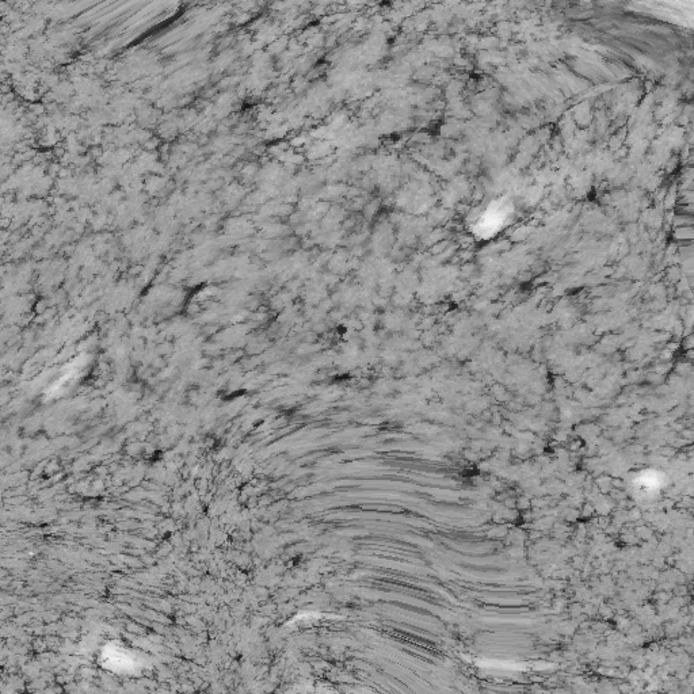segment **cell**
Returning <instances> with one entry per match:
<instances>
[{
	"instance_id": "obj_1",
	"label": "cell",
	"mask_w": 694,
	"mask_h": 694,
	"mask_svg": "<svg viewBox=\"0 0 694 694\" xmlns=\"http://www.w3.org/2000/svg\"><path fill=\"white\" fill-rule=\"evenodd\" d=\"M509 216V205H494L479 221V229L484 231L485 235H491L501 229L505 220Z\"/></svg>"
}]
</instances>
